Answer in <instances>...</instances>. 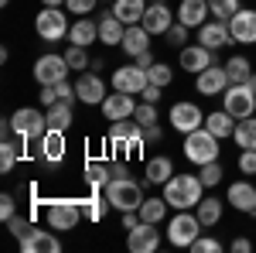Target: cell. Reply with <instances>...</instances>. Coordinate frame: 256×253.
<instances>
[{"instance_id":"obj_1","label":"cell","mask_w":256,"mask_h":253,"mask_svg":"<svg viewBox=\"0 0 256 253\" xmlns=\"http://www.w3.org/2000/svg\"><path fill=\"white\" fill-rule=\"evenodd\" d=\"M205 185L198 175H174L164 185V198L171 209H198V202L205 198Z\"/></svg>"},{"instance_id":"obj_2","label":"cell","mask_w":256,"mask_h":253,"mask_svg":"<svg viewBox=\"0 0 256 253\" xmlns=\"http://www.w3.org/2000/svg\"><path fill=\"white\" fill-rule=\"evenodd\" d=\"M106 198L110 205L120 209V212H140L144 205V192H140V181H134L130 175H116L110 185H106Z\"/></svg>"},{"instance_id":"obj_3","label":"cell","mask_w":256,"mask_h":253,"mask_svg":"<svg viewBox=\"0 0 256 253\" xmlns=\"http://www.w3.org/2000/svg\"><path fill=\"white\" fill-rule=\"evenodd\" d=\"M218 137L208 130V127H198V130H192V134H184V157L192 161V164H212V161H218Z\"/></svg>"},{"instance_id":"obj_4","label":"cell","mask_w":256,"mask_h":253,"mask_svg":"<svg viewBox=\"0 0 256 253\" xmlns=\"http://www.w3.org/2000/svg\"><path fill=\"white\" fill-rule=\"evenodd\" d=\"M10 127L20 140H41L48 134V113L38 106H20L18 113L10 117Z\"/></svg>"},{"instance_id":"obj_5","label":"cell","mask_w":256,"mask_h":253,"mask_svg":"<svg viewBox=\"0 0 256 253\" xmlns=\"http://www.w3.org/2000/svg\"><path fill=\"white\" fill-rule=\"evenodd\" d=\"M202 229H205V226H202L198 212H192V209H178V215L171 219V226H168V243L188 246V250H192V243L198 239Z\"/></svg>"},{"instance_id":"obj_6","label":"cell","mask_w":256,"mask_h":253,"mask_svg":"<svg viewBox=\"0 0 256 253\" xmlns=\"http://www.w3.org/2000/svg\"><path fill=\"white\" fill-rule=\"evenodd\" d=\"M222 110H229L236 120H246L256 113V93L246 82H232L226 93H222Z\"/></svg>"},{"instance_id":"obj_7","label":"cell","mask_w":256,"mask_h":253,"mask_svg":"<svg viewBox=\"0 0 256 253\" xmlns=\"http://www.w3.org/2000/svg\"><path fill=\"white\" fill-rule=\"evenodd\" d=\"M68 18H65V11H58V7H44V11H38V18H34V31H38V38L44 41H62L68 38Z\"/></svg>"},{"instance_id":"obj_8","label":"cell","mask_w":256,"mask_h":253,"mask_svg":"<svg viewBox=\"0 0 256 253\" xmlns=\"http://www.w3.org/2000/svg\"><path fill=\"white\" fill-rule=\"evenodd\" d=\"M106 140L113 144V147H126V151H140L144 147V127H140L137 120H113L110 123V134Z\"/></svg>"},{"instance_id":"obj_9","label":"cell","mask_w":256,"mask_h":253,"mask_svg":"<svg viewBox=\"0 0 256 253\" xmlns=\"http://www.w3.org/2000/svg\"><path fill=\"white\" fill-rule=\"evenodd\" d=\"M68 72H72V65L65 62V55H41L38 62H34V79H38V86H58V82H65L68 79Z\"/></svg>"},{"instance_id":"obj_10","label":"cell","mask_w":256,"mask_h":253,"mask_svg":"<svg viewBox=\"0 0 256 253\" xmlns=\"http://www.w3.org/2000/svg\"><path fill=\"white\" fill-rule=\"evenodd\" d=\"M79 219H82L79 202H52V205H48V226H52V229L68 233V229L79 226Z\"/></svg>"},{"instance_id":"obj_11","label":"cell","mask_w":256,"mask_h":253,"mask_svg":"<svg viewBox=\"0 0 256 253\" xmlns=\"http://www.w3.org/2000/svg\"><path fill=\"white\" fill-rule=\"evenodd\" d=\"M229 86H232V82H229L226 65H208L205 72H198V76H195V89L202 93V96H222Z\"/></svg>"},{"instance_id":"obj_12","label":"cell","mask_w":256,"mask_h":253,"mask_svg":"<svg viewBox=\"0 0 256 253\" xmlns=\"http://www.w3.org/2000/svg\"><path fill=\"white\" fill-rule=\"evenodd\" d=\"M168 120H171V127H174L178 134H192L198 127H205V113L198 110L195 103H174Z\"/></svg>"},{"instance_id":"obj_13","label":"cell","mask_w":256,"mask_h":253,"mask_svg":"<svg viewBox=\"0 0 256 253\" xmlns=\"http://www.w3.org/2000/svg\"><path fill=\"white\" fill-rule=\"evenodd\" d=\"M126 246H130V253H158V250H160L158 222H140L137 229H130V236H126Z\"/></svg>"},{"instance_id":"obj_14","label":"cell","mask_w":256,"mask_h":253,"mask_svg":"<svg viewBox=\"0 0 256 253\" xmlns=\"http://www.w3.org/2000/svg\"><path fill=\"white\" fill-rule=\"evenodd\" d=\"M229 31H232L236 45H256V11L239 7L236 14L229 18Z\"/></svg>"},{"instance_id":"obj_15","label":"cell","mask_w":256,"mask_h":253,"mask_svg":"<svg viewBox=\"0 0 256 253\" xmlns=\"http://www.w3.org/2000/svg\"><path fill=\"white\" fill-rule=\"evenodd\" d=\"M198 45H205V48H226V45H232V31H229V21H205L202 28H198Z\"/></svg>"},{"instance_id":"obj_16","label":"cell","mask_w":256,"mask_h":253,"mask_svg":"<svg viewBox=\"0 0 256 253\" xmlns=\"http://www.w3.org/2000/svg\"><path fill=\"white\" fill-rule=\"evenodd\" d=\"M147 82H150L147 69H140V65H120L113 72V89H120V93H144Z\"/></svg>"},{"instance_id":"obj_17","label":"cell","mask_w":256,"mask_h":253,"mask_svg":"<svg viewBox=\"0 0 256 253\" xmlns=\"http://www.w3.org/2000/svg\"><path fill=\"white\" fill-rule=\"evenodd\" d=\"M208 65H218L216 62V52L212 48H205V45H184L181 48V69L184 72H205Z\"/></svg>"},{"instance_id":"obj_18","label":"cell","mask_w":256,"mask_h":253,"mask_svg":"<svg viewBox=\"0 0 256 253\" xmlns=\"http://www.w3.org/2000/svg\"><path fill=\"white\" fill-rule=\"evenodd\" d=\"M226 202H229L236 212L256 215V185H250V181H232V185H229V195H226Z\"/></svg>"},{"instance_id":"obj_19","label":"cell","mask_w":256,"mask_h":253,"mask_svg":"<svg viewBox=\"0 0 256 253\" xmlns=\"http://www.w3.org/2000/svg\"><path fill=\"white\" fill-rule=\"evenodd\" d=\"M134 110H137V99H134V93H110V96L102 99V113H106V120H130L134 117Z\"/></svg>"},{"instance_id":"obj_20","label":"cell","mask_w":256,"mask_h":253,"mask_svg":"<svg viewBox=\"0 0 256 253\" xmlns=\"http://www.w3.org/2000/svg\"><path fill=\"white\" fill-rule=\"evenodd\" d=\"M150 35H168V28L174 24L171 21V7L164 4V0H154V4H147V11H144V21H140Z\"/></svg>"},{"instance_id":"obj_21","label":"cell","mask_w":256,"mask_h":253,"mask_svg":"<svg viewBox=\"0 0 256 253\" xmlns=\"http://www.w3.org/2000/svg\"><path fill=\"white\" fill-rule=\"evenodd\" d=\"M76 93H79V103L96 106V103H102V99H106V82H102V76L86 72V76L76 79Z\"/></svg>"},{"instance_id":"obj_22","label":"cell","mask_w":256,"mask_h":253,"mask_svg":"<svg viewBox=\"0 0 256 253\" xmlns=\"http://www.w3.org/2000/svg\"><path fill=\"white\" fill-rule=\"evenodd\" d=\"M20 250L24 253H58L62 243L48 229H28V233L20 236Z\"/></svg>"},{"instance_id":"obj_23","label":"cell","mask_w":256,"mask_h":253,"mask_svg":"<svg viewBox=\"0 0 256 253\" xmlns=\"http://www.w3.org/2000/svg\"><path fill=\"white\" fill-rule=\"evenodd\" d=\"M150 31L144 28V24H126V35H123V52L130 55V59H137V55H144V52H150Z\"/></svg>"},{"instance_id":"obj_24","label":"cell","mask_w":256,"mask_h":253,"mask_svg":"<svg viewBox=\"0 0 256 253\" xmlns=\"http://www.w3.org/2000/svg\"><path fill=\"white\" fill-rule=\"evenodd\" d=\"M208 0H181V7H178V21L181 24H188V28H202L205 21H208Z\"/></svg>"},{"instance_id":"obj_25","label":"cell","mask_w":256,"mask_h":253,"mask_svg":"<svg viewBox=\"0 0 256 253\" xmlns=\"http://www.w3.org/2000/svg\"><path fill=\"white\" fill-rule=\"evenodd\" d=\"M205 127L222 140V137L236 134V117H232L229 110H212V113H205Z\"/></svg>"},{"instance_id":"obj_26","label":"cell","mask_w":256,"mask_h":253,"mask_svg":"<svg viewBox=\"0 0 256 253\" xmlns=\"http://www.w3.org/2000/svg\"><path fill=\"white\" fill-rule=\"evenodd\" d=\"M68 41L72 45H82V48H89L92 41H99V24L89 18H79L72 28H68Z\"/></svg>"},{"instance_id":"obj_27","label":"cell","mask_w":256,"mask_h":253,"mask_svg":"<svg viewBox=\"0 0 256 253\" xmlns=\"http://www.w3.org/2000/svg\"><path fill=\"white\" fill-rule=\"evenodd\" d=\"M123 35H126V24L116 14H102V21H99V41L102 45H123Z\"/></svg>"},{"instance_id":"obj_28","label":"cell","mask_w":256,"mask_h":253,"mask_svg":"<svg viewBox=\"0 0 256 253\" xmlns=\"http://www.w3.org/2000/svg\"><path fill=\"white\" fill-rule=\"evenodd\" d=\"M41 157L52 161V164H58L65 157V130H48L41 137Z\"/></svg>"},{"instance_id":"obj_29","label":"cell","mask_w":256,"mask_h":253,"mask_svg":"<svg viewBox=\"0 0 256 253\" xmlns=\"http://www.w3.org/2000/svg\"><path fill=\"white\" fill-rule=\"evenodd\" d=\"M72 123H76V113L68 99H58L55 106H48V130H68Z\"/></svg>"},{"instance_id":"obj_30","label":"cell","mask_w":256,"mask_h":253,"mask_svg":"<svg viewBox=\"0 0 256 253\" xmlns=\"http://www.w3.org/2000/svg\"><path fill=\"white\" fill-rule=\"evenodd\" d=\"M174 178V161L171 157H150L147 161V181H154V185H168Z\"/></svg>"},{"instance_id":"obj_31","label":"cell","mask_w":256,"mask_h":253,"mask_svg":"<svg viewBox=\"0 0 256 253\" xmlns=\"http://www.w3.org/2000/svg\"><path fill=\"white\" fill-rule=\"evenodd\" d=\"M144 11H147V0H116L113 4V14L123 24H140L144 21Z\"/></svg>"},{"instance_id":"obj_32","label":"cell","mask_w":256,"mask_h":253,"mask_svg":"<svg viewBox=\"0 0 256 253\" xmlns=\"http://www.w3.org/2000/svg\"><path fill=\"white\" fill-rule=\"evenodd\" d=\"M168 209H171V205H168V198H164V195H160V198H144V205H140V219H144V222H164V215H168Z\"/></svg>"},{"instance_id":"obj_33","label":"cell","mask_w":256,"mask_h":253,"mask_svg":"<svg viewBox=\"0 0 256 253\" xmlns=\"http://www.w3.org/2000/svg\"><path fill=\"white\" fill-rule=\"evenodd\" d=\"M232 140H236L242 151H256V120L246 117L236 123V134H232Z\"/></svg>"},{"instance_id":"obj_34","label":"cell","mask_w":256,"mask_h":253,"mask_svg":"<svg viewBox=\"0 0 256 253\" xmlns=\"http://www.w3.org/2000/svg\"><path fill=\"white\" fill-rule=\"evenodd\" d=\"M198 219H202V226H205V229H208V226H216L218 219H222V202H218L216 195L198 202Z\"/></svg>"},{"instance_id":"obj_35","label":"cell","mask_w":256,"mask_h":253,"mask_svg":"<svg viewBox=\"0 0 256 253\" xmlns=\"http://www.w3.org/2000/svg\"><path fill=\"white\" fill-rule=\"evenodd\" d=\"M226 72H229V82H246V79L253 76V65L246 55H236V59L226 62Z\"/></svg>"},{"instance_id":"obj_36","label":"cell","mask_w":256,"mask_h":253,"mask_svg":"<svg viewBox=\"0 0 256 253\" xmlns=\"http://www.w3.org/2000/svg\"><path fill=\"white\" fill-rule=\"evenodd\" d=\"M86 181H89L92 188H102V185H110L113 178H110V168H106L102 161H89V164H86Z\"/></svg>"},{"instance_id":"obj_37","label":"cell","mask_w":256,"mask_h":253,"mask_svg":"<svg viewBox=\"0 0 256 253\" xmlns=\"http://www.w3.org/2000/svg\"><path fill=\"white\" fill-rule=\"evenodd\" d=\"M147 79H150L154 86H160V89H164V86H171V79H174V69H171L168 62H154V65L147 69Z\"/></svg>"},{"instance_id":"obj_38","label":"cell","mask_w":256,"mask_h":253,"mask_svg":"<svg viewBox=\"0 0 256 253\" xmlns=\"http://www.w3.org/2000/svg\"><path fill=\"white\" fill-rule=\"evenodd\" d=\"M82 205V215L86 219H92V222H99V219H106V209H110V198L102 202V198H86V202H79Z\"/></svg>"},{"instance_id":"obj_39","label":"cell","mask_w":256,"mask_h":253,"mask_svg":"<svg viewBox=\"0 0 256 253\" xmlns=\"http://www.w3.org/2000/svg\"><path fill=\"white\" fill-rule=\"evenodd\" d=\"M208 11H212V18L229 21L239 11V0H208Z\"/></svg>"},{"instance_id":"obj_40","label":"cell","mask_w":256,"mask_h":253,"mask_svg":"<svg viewBox=\"0 0 256 253\" xmlns=\"http://www.w3.org/2000/svg\"><path fill=\"white\" fill-rule=\"evenodd\" d=\"M134 120H137L140 127H150V123H158V103H137V110H134Z\"/></svg>"},{"instance_id":"obj_41","label":"cell","mask_w":256,"mask_h":253,"mask_svg":"<svg viewBox=\"0 0 256 253\" xmlns=\"http://www.w3.org/2000/svg\"><path fill=\"white\" fill-rule=\"evenodd\" d=\"M198 178H202V185H205V188H216L218 181H222V164H218V161H212V164H202Z\"/></svg>"},{"instance_id":"obj_42","label":"cell","mask_w":256,"mask_h":253,"mask_svg":"<svg viewBox=\"0 0 256 253\" xmlns=\"http://www.w3.org/2000/svg\"><path fill=\"white\" fill-rule=\"evenodd\" d=\"M14 164H18V147H14L10 140H4V144H0V171L7 175Z\"/></svg>"},{"instance_id":"obj_43","label":"cell","mask_w":256,"mask_h":253,"mask_svg":"<svg viewBox=\"0 0 256 253\" xmlns=\"http://www.w3.org/2000/svg\"><path fill=\"white\" fill-rule=\"evenodd\" d=\"M65 62H68L76 72H82V69L89 65V55H86V48H82V45H72V48L65 52Z\"/></svg>"},{"instance_id":"obj_44","label":"cell","mask_w":256,"mask_h":253,"mask_svg":"<svg viewBox=\"0 0 256 253\" xmlns=\"http://www.w3.org/2000/svg\"><path fill=\"white\" fill-rule=\"evenodd\" d=\"M184 38H188V24H171L168 28V45H174V48H184Z\"/></svg>"},{"instance_id":"obj_45","label":"cell","mask_w":256,"mask_h":253,"mask_svg":"<svg viewBox=\"0 0 256 253\" xmlns=\"http://www.w3.org/2000/svg\"><path fill=\"white\" fill-rule=\"evenodd\" d=\"M192 250H195V253H218V250H222V243H218L216 236H198L195 243H192Z\"/></svg>"},{"instance_id":"obj_46","label":"cell","mask_w":256,"mask_h":253,"mask_svg":"<svg viewBox=\"0 0 256 253\" xmlns=\"http://www.w3.org/2000/svg\"><path fill=\"white\" fill-rule=\"evenodd\" d=\"M99 0H65V11H72V14H79V18H86L89 11H96Z\"/></svg>"},{"instance_id":"obj_47","label":"cell","mask_w":256,"mask_h":253,"mask_svg":"<svg viewBox=\"0 0 256 253\" xmlns=\"http://www.w3.org/2000/svg\"><path fill=\"white\" fill-rule=\"evenodd\" d=\"M14 215H18V202H14L10 195H0V219H4V222H10Z\"/></svg>"},{"instance_id":"obj_48","label":"cell","mask_w":256,"mask_h":253,"mask_svg":"<svg viewBox=\"0 0 256 253\" xmlns=\"http://www.w3.org/2000/svg\"><path fill=\"white\" fill-rule=\"evenodd\" d=\"M239 171L242 175H256V151H242L239 154Z\"/></svg>"},{"instance_id":"obj_49","label":"cell","mask_w":256,"mask_h":253,"mask_svg":"<svg viewBox=\"0 0 256 253\" xmlns=\"http://www.w3.org/2000/svg\"><path fill=\"white\" fill-rule=\"evenodd\" d=\"M7 226H10V233L18 236V239H20L24 233H28V229H31V222H28V219H20V215H14V219H10Z\"/></svg>"},{"instance_id":"obj_50","label":"cell","mask_w":256,"mask_h":253,"mask_svg":"<svg viewBox=\"0 0 256 253\" xmlns=\"http://www.w3.org/2000/svg\"><path fill=\"white\" fill-rule=\"evenodd\" d=\"M164 130H160V123H150V127H144V144H158Z\"/></svg>"},{"instance_id":"obj_51","label":"cell","mask_w":256,"mask_h":253,"mask_svg":"<svg viewBox=\"0 0 256 253\" xmlns=\"http://www.w3.org/2000/svg\"><path fill=\"white\" fill-rule=\"evenodd\" d=\"M58 103V89L55 86H41V106H55Z\"/></svg>"},{"instance_id":"obj_52","label":"cell","mask_w":256,"mask_h":253,"mask_svg":"<svg viewBox=\"0 0 256 253\" xmlns=\"http://www.w3.org/2000/svg\"><path fill=\"white\" fill-rule=\"evenodd\" d=\"M140 96L147 99V103H158V99H160V86H154V82H147V89H144Z\"/></svg>"},{"instance_id":"obj_53","label":"cell","mask_w":256,"mask_h":253,"mask_svg":"<svg viewBox=\"0 0 256 253\" xmlns=\"http://www.w3.org/2000/svg\"><path fill=\"white\" fill-rule=\"evenodd\" d=\"M232 250H236V253H250V250H253V243H250L246 236H236V239H232Z\"/></svg>"},{"instance_id":"obj_54","label":"cell","mask_w":256,"mask_h":253,"mask_svg":"<svg viewBox=\"0 0 256 253\" xmlns=\"http://www.w3.org/2000/svg\"><path fill=\"white\" fill-rule=\"evenodd\" d=\"M137 65H140V69H150V65H154V55H150V52L137 55Z\"/></svg>"},{"instance_id":"obj_55","label":"cell","mask_w":256,"mask_h":253,"mask_svg":"<svg viewBox=\"0 0 256 253\" xmlns=\"http://www.w3.org/2000/svg\"><path fill=\"white\" fill-rule=\"evenodd\" d=\"M41 4H44V7H62L65 0H41Z\"/></svg>"},{"instance_id":"obj_56","label":"cell","mask_w":256,"mask_h":253,"mask_svg":"<svg viewBox=\"0 0 256 253\" xmlns=\"http://www.w3.org/2000/svg\"><path fill=\"white\" fill-rule=\"evenodd\" d=\"M246 86H250V89H253V93H256V72H253V76H250V79H246Z\"/></svg>"},{"instance_id":"obj_57","label":"cell","mask_w":256,"mask_h":253,"mask_svg":"<svg viewBox=\"0 0 256 253\" xmlns=\"http://www.w3.org/2000/svg\"><path fill=\"white\" fill-rule=\"evenodd\" d=\"M0 4H4V7H7V4H10V0H0Z\"/></svg>"},{"instance_id":"obj_58","label":"cell","mask_w":256,"mask_h":253,"mask_svg":"<svg viewBox=\"0 0 256 253\" xmlns=\"http://www.w3.org/2000/svg\"><path fill=\"white\" fill-rule=\"evenodd\" d=\"M110 4H116V0H110Z\"/></svg>"}]
</instances>
